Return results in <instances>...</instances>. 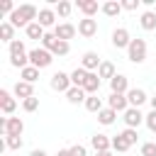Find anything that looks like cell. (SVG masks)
Returning <instances> with one entry per match:
<instances>
[{
  "label": "cell",
  "mask_w": 156,
  "mask_h": 156,
  "mask_svg": "<svg viewBox=\"0 0 156 156\" xmlns=\"http://www.w3.org/2000/svg\"><path fill=\"white\" fill-rule=\"evenodd\" d=\"M37 17H39V10H37L34 5H20V7L10 15L7 22H10L12 27H24V29H27L32 22H37Z\"/></svg>",
  "instance_id": "obj_1"
},
{
  "label": "cell",
  "mask_w": 156,
  "mask_h": 156,
  "mask_svg": "<svg viewBox=\"0 0 156 156\" xmlns=\"http://www.w3.org/2000/svg\"><path fill=\"white\" fill-rule=\"evenodd\" d=\"M0 132L5 136H22L24 132V122L20 117H2L0 119Z\"/></svg>",
  "instance_id": "obj_2"
},
{
  "label": "cell",
  "mask_w": 156,
  "mask_h": 156,
  "mask_svg": "<svg viewBox=\"0 0 156 156\" xmlns=\"http://www.w3.org/2000/svg\"><path fill=\"white\" fill-rule=\"evenodd\" d=\"M127 58L132 61V63H144L146 61V41L144 39H132V44H129V49H127Z\"/></svg>",
  "instance_id": "obj_3"
},
{
  "label": "cell",
  "mask_w": 156,
  "mask_h": 156,
  "mask_svg": "<svg viewBox=\"0 0 156 156\" xmlns=\"http://www.w3.org/2000/svg\"><path fill=\"white\" fill-rule=\"evenodd\" d=\"M51 61H54V54L51 51H46V49H32L29 51V66H34V68H46V66H51Z\"/></svg>",
  "instance_id": "obj_4"
},
{
  "label": "cell",
  "mask_w": 156,
  "mask_h": 156,
  "mask_svg": "<svg viewBox=\"0 0 156 156\" xmlns=\"http://www.w3.org/2000/svg\"><path fill=\"white\" fill-rule=\"evenodd\" d=\"M51 88H54V90H58V93H68V90L73 88L71 76H68V73H63V71L54 73V76H51Z\"/></svg>",
  "instance_id": "obj_5"
},
{
  "label": "cell",
  "mask_w": 156,
  "mask_h": 156,
  "mask_svg": "<svg viewBox=\"0 0 156 156\" xmlns=\"http://www.w3.org/2000/svg\"><path fill=\"white\" fill-rule=\"evenodd\" d=\"M78 34L85 37V39L95 37V34H98V22H95L93 17H83V20H78Z\"/></svg>",
  "instance_id": "obj_6"
},
{
  "label": "cell",
  "mask_w": 156,
  "mask_h": 156,
  "mask_svg": "<svg viewBox=\"0 0 156 156\" xmlns=\"http://www.w3.org/2000/svg\"><path fill=\"white\" fill-rule=\"evenodd\" d=\"M129 44H132L129 32H127L124 27H117V29L112 32V46H115V49H129Z\"/></svg>",
  "instance_id": "obj_7"
},
{
  "label": "cell",
  "mask_w": 156,
  "mask_h": 156,
  "mask_svg": "<svg viewBox=\"0 0 156 156\" xmlns=\"http://www.w3.org/2000/svg\"><path fill=\"white\" fill-rule=\"evenodd\" d=\"M76 27L73 24H68V22H61V24H56L54 27V34H56V39H61V41H68V39H73L76 37Z\"/></svg>",
  "instance_id": "obj_8"
},
{
  "label": "cell",
  "mask_w": 156,
  "mask_h": 156,
  "mask_svg": "<svg viewBox=\"0 0 156 156\" xmlns=\"http://www.w3.org/2000/svg\"><path fill=\"white\" fill-rule=\"evenodd\" d=\"M100 63H102V61H100V56H98L95 51H85V54H83V61H80V66H83L88 73L98 71V68H100Z\"/></svg>",
  "instance_id": "obj_9"
},
{
  "label": "cell",
  "mask_w": 156,
  "mask_h": 156,
  "mask_svg": "<svg viewBox=\"0 0 156 156\" xmlns=\"http://www.w3.org/2000/svg\"><path fill=\"white\" fill-rule=\"evenodd\" d=\"M110 90H112V93H117V95H127V93H129V83H127V76L117 73V76L110 80Z\"/></svg>",
  "instance_id": "obj_10"
},
{
  "label": "cell",
  "mask_w": 156,
  "mask_h": 156,
  "mask_svg": "<svg viewBox=\"0 0 156 156\" xmlns=\"http://www.w3.org/2000/svg\"><path fill=\"white\" fill-rule=\"evenodd\" d=\"M107 105H110L115 112H127V110H129V100H127V95H117V93H112V95L107 98Z\"/></svg>",
  "instance_id": "obj_11"
},
{
  "label": "cell",
  "mask_w": 156,
  "mask_h": 156,
  "mask_svg": "<svg viewBox=\"0 0 156 156\" xmlns=\"http://www.w3.org/2000/svg\"><path fill=\"white\" fill-rule=\"evenodd\" d=\"M144 119H146V115H141L136 107H129V110L124 112V124H127V127H132V129H136Z\"/></svg>",
  "instance_id": "obj_12"
},
{
  "label": "cell",
  "mask_w": 156,
  "mask_h": 156,
  "mask_svg": "<svg viewBox=\"0 0 156 156\" xmlns=\"http://www.w3.org/2000/svg\"><path fill=\"white\" fill-rule=\"evenodd\" d=\"M90 146L95 149V154L98 151H110L112 149V139H107L105 134H93L90 136Z\"/></svg>",
  "instance_id": "obj_13"
},
{
  "label": "cell",
  "mask_w": 156,
  "mask_h": 156,
  "mask_svg": "<svg viewBox=\"0 0 156 156\" xmlns=\"http://www.w3.org/2000/svg\"><path fill=\"white\" fill-rule=\"evenodd\" d=\"M127 100H129V107H136V110H139V105L146 102V93H144L141 88H129Z\"/></svg>",
  "instance_id": "obj_14"
},
{
  "label": "cell",
  "mask_w": 156,
  "mask_h": 156,
  "mask_svg": "<svg viewBox=\"0 0 156 156\" xmlns=\"http://www.w3.org/2000/svg\"><path fill=\"white\" fill-rule=\"evenodd\" d=\"M0 107H2V112H5V115H12V112H15V107H17V100H15L5 88L0 90Z\"/></svg>",
  "instance_id": "obj_15"
},
{
  "label": "cell",
  "mask_w": 156,
  "mask_h": 156,
  "mask_svg": "<svg viewBox=\"0 0 156 156\" xmlns=\"http://www.w3.org/2000/svg\"><path fill=\"white\" fill-rule=\"evenodd\" d=\"M37 22H39L44 29H46V27H54V22H56V12H54L51 7H41V10H39Z\"/></svg>",
  "instance_id": "obj_16"
},
{
  "label": "cell",
  "mask_w": 156,
  "mask_h": 156,
  "mask_svg": "<svg viewBox=\"0 0 156 156\" xmlns=\"http://www.w3.org/2000/svg\"><path fill=\"white\" fill-rule=\"evenodd\" d=\"M100 76L98 73H88V78H85V83H83V90L88 93V95H98V90H100Z\"/></svg>",
  "instance_id": "obj_17"
},
{
  "label": "cell",
  "mask_w": 156,
  "mask_h": 156,
  "mask_svg": "<svg viewBox=\"0 0 156 156\" xmlns=\"http://www.w3.org/2000/svg\"><path fill=\"white\" fill-rule=\"evenodd\" d=\"M12 93H15L17 98H22V100L34 98V88H32V83H24V80H17L15 88H12Z\"/></svg>",
  "instance_id": "obj_18"
},
{
  "label": "cell",
  "mask_w": 156,
  "mask_h": 156,
  "mask_svg": "<svg viewBox=\"0 0 156 156\" xmlns=\"http://www.w3.org/2000/svg\"><path fill=\"white\" fill-rule=\"evenodd\" d=\"M66 100H68L71 105H80V102H85V100H88V93H85L83 88H76V85H73V88L66 93Z\"/></svg>",
  "instance_id": "obj_19"
},
{
  "label": "cell",
  "mask_w": 156,
  "mask_h": 156,
  "mask_svg": "<svg viewBox=\"0 0 156 156\" xmlns=\"http://www.w3.org/2000/svg\"><path fill=\"white\" fill-rule=\"evenodd\" d=\"M139 24H141V29H146V32L156 29V12H154V10H146V12L139 17Z\"/></svg>",
  "instance_id": "obj_20"
},
{
  "label": "cell",
  "mask_w": 156,
  "mask_h": 156,
  "mask_svg": "<svg viewBox=\"0 0 156 156\" xmlns=\"http://www.w3.org/2000/svg\"><path fill=\"white\" fill-rule=\"evenodd\" d=\"M76 7H78L85 17H93V15L98 12V2H95V0H78V2H76Z\"/></svg>",
  "instance_id": "obj_21"
},
{
  "label": "cell",
  "mask_w": 156,
  "mask_h": 156,
  "mask_svg": "<svg viewBox=\"0 0 156 156\" xmlns=\"http://www.w3.org/2000/svg\"><path fill=\"white\" fill-rule=\"evenodd\" d=\"M115 117H117V112H115L112 107H102V110L98 112V122H100V124H105V127H107V124H112V122H115Z\"/></svg>",
  "instance_id": "obj_22"
},
{
  "label": "cell",
  "mask_w": 156,
  "mask_h": 156,
  "mask_svg": "<svg viewBox=\"0 0 156 156\" xmlns=\"http://www.w3.org/2000/svg\"><path fill=\"white\" fill-rule=\"evenodd\" d=\"M85 78H88V71L83 68V66H78L73 73H71V83L76 85V88H83V83H85Z\"/></svg>",
  "instance_id": "obj_23"
},
{
  "label": "cell",
  "mask_w": 156,
  "mask_h": 156,
  "mask_svg": "<svg viewBox=\"0 0 156 156\" xmlns=\"http://www.w3.org/2000/svg\"><path fill=\"white\" fill-rule=\"evenodd\" d=\"M100 10H102L107 17H117V15L122 12V2H115V0H110V2H105Z\"/></svg>",
  "instance_id": "obj_24"
},
{
  "label": "cell",
  "mask_w": 156,
  "mask_h": 156,
  "mask_svg": "<svg viewBox=\"0 0 156 156\" xmlns=\"http://www.w3.org/2000/svg\"><path fill=\"white\" fill-rule=\"evenodd\" d=\"M24 32H27V37H29V39H44V34H46V32H44V27H41L39 22H32Z\"/></svg>",
  "instance_id": "obj_25"
},
{
  "label": "cell",
  "mask_w": 156,
  "mask_h": 156,
  "mask_svg": "<svg viewBox=\"0 0 156 156\" xmlns=\"http://www.w3.org/2000/svg\"><path fill=\"white\" fill-rule=\"evenodd\" d=\"M0 37H2V41L12 44V41H15V27H12L10 22H2V24H0Z\"/></svg>",
  "instance_id": "obj_26"
},
{
  "label": "cell",
  "mask_w": 156,
  "mask_h": 156,
  "mask_svg": "<svg viewBox=\"0 0 156 156\" xmlns=\"http://www.w3.org/2000/svg\"><path fill=\"white\" fill-rule=\"evenodd\" d=\"M98 76H100V78H107V80H112L117 73H115V66H112L110 61H102V63H100V68H98Z\"/></svg>",
  "instance_id": "obj_27"
},
{
  "label": "cell",
  "mask_w": 156,
  "mask_h": 156,
  "mask_svg": "<svg viewBox=\"0 0 156 156\" xmlns=\"http://www.w3.org/2000/svg\"><path fill=\"white\" fill-rule=\"evenodd\" d=\"M20 76H22V80H24V83H34V80L39 78V68L27 66V68H22V71H20Z\"/></svg>",
  "instance_id": "obj_28"
},
{
  "label": "cell",
  "mask_w": 156,
  "mask_h": 156,
  "mask_svg": "<svg viewBox=\"0 0 156 156\" xmlns=\"http://www.w3.org/2000/svg\"><path fill=\"white\" fill-rule=\"evenodd\" d=\"M85 110H88V112H100V110H102V100H100L98 95H88V100H85Z\"/></svg>",
  "instance_id": "obj_29"
},
{
  "label": "cell",
  "mask_w": 156,
  "mask_h": 156,
  "mask_svg": "<svg viewBox=\"0 0 156 156\" xmlns=\"http://www.w3.org/2000/svg\"><path fill=\"white\" fill-rule=\"evenodd\" d=\"M68 41H61V39H56V44H54V49H51V54L54 56H66L68 54Z\"/></svg>",
  "instance_id": "obj_30"
},
{
  "label": "cell",
  "mask_w": 156,
  "mask_h": 156,
  "mask_svg": "<svg viewBox=\"0 0 156 156\" xmlns=\"http://www.w3.org/2000/svg\"><path fill=\"white\" fill-rule=\"evenodd\" d=\"M22 144H24V141H22V136H5V146H7V149H12V151H20V149H22Z\"/></svg>",
  "instance_id": "obj_31"
},
{
  "label": "cell",
  "mask_w": 156,
  "mask_h": 156,
  "mask_svg": "<svg viewBox=\"0 0 156 156\" xmlns=\"http://www.w3.org/2000/svg\"><path fill=\"white\" fill-rule=\"evenodd\" d=\"M54 44H56V34H54V32H46V34H44V39H41V49L51 51V49H54Z\"/></svg>",
  "instance_id": "obj_32"
},
{
  "label": "cell",
  "mask_w": 156,
  "mask_h": 156,
  "mask_svg": "<svg viewBox=\"0 0 156 156\" xmlns=\"http://www.w3.org/2000/svg\"><path fill=\"white\" fill-rule=\"evenodd\" d=\"M22 54H27V51H24V41L15 39V41L10 44V56H22Z\"/></svg>",
  "instance_id": "obj_33"
},
{
  "label": "cell",
  "mask_w": 156,
  "mask_h": 156,
  "mask_svg": "<svg viewBox=\"0 0 156 156\" xmlns=\"http://www.w3.org/2000/svg\"><path fill=\"white\" fill-rule=\"evenodd\" d=\"M122 136H124V141H127L129 146H134V144H136V139H139V134H136V129H132V127H127V129L122 132Z\"/></svg>",
  "instance_id": "obj_34"
},
{
  "label": "cell",
  "mask_w": 156,
  "mask_h": 156,
  "mask_svg": "<svg viewBox=\"0 0 156 156\" xmlns=\"http://www.w3.org/2000/svg\"><path fill=\"white\" fill-rule=\"evenodd\" d=\"M112 149H115V151H127V149H129V144L124 141V136H122V134H117V136H112Z\"/></svg>",
  "instance_id": "obj_35"
},
{
  "label": "cell",
  "mask_w": 156,
  "mask_h": 156,
  "mask_svg": "<svg viewBox=\"0 0 156 156\" xmlns=\"http://www.w3.org/2000/svg\"><path fill=\"white\" fill-rule=\"evenodd\" d=\"M71 10H73V5H71V2H66V0L56 2V12H58L61 17H68V15H71Z\"/></svg>",
  "instance_id": "obj_36"
},
{
  "label": "cell",
  "mask_w": 156,
  "mask_h": 156,
  "mask_svg": "<svg viewBox=\"0 0 156 156\" xmlns=\"http://www.w3.org/2000/svg\"><path fill=\"white\" fill-rule=\"evenodd\" d=\"M22 107H24V112H34V110L39 107V98H27V100H22Z\"/></svg>",
  "instance_id": "obj_37"
},
{
  "label": "cell",
  "mask_w": 156,
  "mask_h": 156,
  "mask_svg": "<svg viewBox=\"0 0 156 156\" xmlns=\"http://www.w3.org/2000/svg\"><path fill=\"white\" fill-rule=\"evenodd\" d=\"M141 156H156V144H154V141L141 144Z\"/></svg>",
  "instance_id": "obj_38"
},
{
  "label": "cell",
  "mask_w": 156,
  "mask_h": 156,
  "mask_svg": "<svg viewBox=\"0 0 156 156\" xmlns=\"http://www.w3.org/2000/svg\"><path fill=\"white\" fill-rule=\"evenodd\" d=\"M144 122H146L149 132H154V134H156V110H151V112L146 115V119H144Z\"/></svg>",
  "instance_id": "obj_39"
},
{
  "label": "cell",
  "mask_w": 156,
  "mask_h": 156,
  "mask_svg": "<svg viewBox=\"0 0 156 156\" xmlns=\"http://www.w3.org/2000/svg\"><path fill=\"white\" fill-rule=\"evenodd\" d=\"M68 151H71V156H88V151H85V146H83V144H73Z\"/></svg>",
  "instance_id": "obj_40"
},
{
  "label": "cell",
  "mask_w": 156,
  "mask_h": 156,
  "mask_svg": "<svg viewBox=\"0 0 156 156\" xmlns=\"http://www.w3.org/2000/svg\"><path fill=\"white\" fill-rule=\"evenodd\" d=\"M15 10H17V7H15L10 0H2V2H0V12H7V15H12Z\"/></svg>",
  "instance_id": "obj_41"
},
{
  "label": "cell",
  "mask_w": 156,
  "mask_h": 156,
  "mask_svg": "<svg viewBox=\"0 0 156 156\" xmlns=\"http://www.w3.org/2000/svg\"><path fill=\"white\" fill-rule=\"evenodd\" d=\"M139 2H141V0H124V2H122V10H129V12H134V10L139 7Z\"/></svg>",
  "instance_id": "obj_42"
},
{
  "label": "cell",
  "mask_w": 156,
  "mask_h": 156,
  "mask_svg": "<svg viewBox=\"0 0 156 156\" xmlns=\"http://www.w3.org/2000/svg\"><path fill=\"white\" fill-rule=\"evenodd\" d=\"M29 156H49V154H46V151H44V149H34V151H32V154H29Z\"/></svg>",
  "instance_id": "obj_43"
},
{
  "label": "cell",
  "mask_w": 156,
  "mask_h": 156,
  "mask_svg": "<svg viewBox=\"0 0 156 156\" xmlns=\"http://www.w3.org/2000/svg\"><path fill=\"white\" fill-rule=\"evenodd\" d=\"M56 156H71V151H68V149H61V151H58Z\"/></svg>",
  "instance_id": "obj_44"
},
{
  "label": "cell",
  "mask_w": 156,
  "mask_h": 156,
  "mask_svg": "<svg viewBox=\"0 0 156 156\" xmlns=\"http://www.w3.org/2000/svg\"><path fill=\"white\" fill-rule=\"evenodd\" d=\"M95 156H112V151H98Z\"/></svg>",
  "instance_id": "obj_45"
},
{
  "label": "cell",
  "mask_w": 156,
  "mask_h": 156,
  "mask_svg": "<svg viewBox=\"0 0 156 156\" xmlns=\"http://www.w3.org/2000/svg\"><path fill=\"white\" fill-rule=\"evenodd\" d=\"M151 110H156V95L151 98Z\"/></svg>",
  "instance_id": "obj_46"
}]
</instances>
